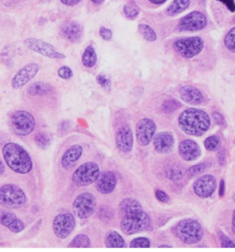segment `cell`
Returning a JSON list of instances; mask_svg holds the SVG:
<instances>
[{"label":"cell","instance_id":"cell-1","mask_svg":"<svg viewBox=\"0 0 235 252\" xmlns=\"http://www.w3.org/2000/svg\"><path fill=\"white\" fill-rule=\"evenodd\" d=\"M180 129L186 134L200 137L204 134L210 126V118L204 111L196 108L186 109L178 118Z\"/></svg>","mask_w":235,"mask_h":252},{"label":"cell","instance_id":"cell-13","mask_svg":"<svg viewBox=\"0 0 235 252\" xmlns=\"http://www.w3.org/2000/svg\"><path fill=\"white\" fill-rule=\"evenodd\" d=\"M206 17L201 12L193 11L182 17L179 23L181 31H197L206 27Z\"/></svg>","mask_w":235,"mask_h":252},{"label":"cell","instance_id":"cell-18","mask_svg":"<svg viewBox=\"0 0 235 252\" xmlns=\"http://www.w3.org/2000/svg\"><path fill=\"white\" fill-rule=\"evenodd\" d=\"M179 154L184 160H196L201 156V149L196 142L192 140H184L179 144Z\"/></svg>","mask_w":235,"mask_h":252},{"label":"cell","instance_id":"cell-53","mask_svg":"<svg viewBox=\"0 0 235 252\" xmlns=\"http://www.w3.org/2000/svg\"><path fill=\"white\" fill-rule=\"evenodd\" d=\"M232 53H235V48L234 50H233Z\"/></svg>","mask_w":235,"mask_h":252},{"label":"cell","instance_id":"cell-26","mask_svg":"<svg viewBox=\"0 0 235 252\" xmlns=\"http://www.w3.org/2000/svg\"><path fill=\"white\" fill-rule=\"evenodd\" d=\"M190 0H174L173 3L167 8V14L170 16L182 13L189 7Z\"/></svg>","mask_w":235,"mask_h":252},{"label":"cell","instance_id":"cell-38","mask_svg":"<svg viewBox=\"0 0 235 252\" xmlns=\"http://www.w3.org/2000/svg\"><path fill=\"white\" fill-rule=\"evenodd\" d=\"M124 12L127 17L130 18H134L136 17L139 13V9L137 6L134 3H128L124 7Z\"/></svg>","mask_w":235,"mask_h":252},{"label":"cell","instance_id":"cell-54","mask_svg":"<svg viewBox=\"0 0 235 252\" xmlns=\"http://www.w3.org/2000/svg\"><path fill=\"white\" fill-rule=\"evenodd\" d=\"M233 21H234V22H235V17L234 20H233Z\"/></svg>","mask_w":235,"mask_h":252},{"label":"cell","instance_id":"cell-44","mask_svg":"<svg viewBox=\"0 0 235 252\" xmlns=\"http://www.w3.org/2000/svg\"><path fill=\"white\" fill-rule=\"evenodd\" d=\"M217 160H218L219 164L221 166H224L226 163V152L224 149H221L219 151L217 154Z\"/></svg>","mask_w":235,"mask_h":252},{"label":"cell","instance_id":"cell-14","mask_svg":"<svg viewBox=\"0 0 235 252\" xmlns=\"http://www.w3.org/2000/svg\"><path fill=\"white\" fill-rule=\"evenodd\" d=\"M217 181L212 175H205L200 177L193 184V190L200 197L206 199L210 197L216 190Z\"/></svg>","mask_w":235,"mask_h":252},{"label":"cell","instance_id":"cell-40","mask_svg":"<svg viewBox=\"0 0 235 252\" xmlns=\"http://www.w3.org/2000/svg\"><path fill=\"white\" fill-rule=\"evenodd\" d=\"M212 118H213L214 121L219 126H223L226 125V120L223 116L222 114H221L219 112L212 113Z\"/></svg>","mask_w":235,"mask_h":252},{"label":"cell","instance_id":"cell-45","mask_svg":"<svg viewBox=\"0 0 235 252\" xmlns=\"http://www.w3.org/2000/svg\"><path fill=\"white\" fill-rule=\"evenodd\" d=\"M218 1L225 4L227 8L233 13L235 11V2L234 0H218Z\"/></svg>","mask_w":235,"mask_h":252},{"label":"cell","instance_id":"cell-2","mask_svg":"<svg viewBox=\"0 0 235 252\" xmlns=\"http://www.w3.org/2000/svg\"><path fill=\"white\" fill-rule=\"evenodd\" d=\"M3 156L7 165L14 172L26 174L31 171L33 161L29 153L20 144L9 142L3 148Z\"/></svg>","mask_w":235,"mask_h":252},{"label":"cell","instance_id":"cell-31","mask_svg":"<svg viewBox=\"0 0 235 252\" xmlns=\"http://www.w3.org/2000/svg\"><path fill=\"white\" fill-rule=\"evenodd\" d=\"M139 31L144 39L148 41H155L157 39L156 32L154 30L146 24H140L138 26Z\"/></svg>","mask_w":235,"mask_h":252},{"label":"cell","instance_id":"cell-12","mask_svg":"<svg viewBox=\"0 0 235 252\" xmlns=\"http://www.w3.org/2000/svg\"><path fill=\"white\" fill-rule=\"evenodd\" d=\"M24 44L29 50L39 53L43 56L58 59H64L66 57L65 55L57 51L52 45L45 42L42 40L35 38H27L24 41Z\"/></svg>","mask_w":235,"mask_h":252},{"label":"cell","instance_id":"cell-5","mask_svg":"<svg viewBox=\"0 0 235 252\" xmlns=\"http://www.w3.org/2000/svg\"><path fill=\"white\" fill-rule=\"evenodd\" d=\"M9 124L10 129L15 135L26 136L34 131L36 121L31 113L18 110L13 112L10 116Z\"/></svg>","mask_w":235,"mask_h":252},{"label":"cell","instance_id":"cell-9","mask_svg":"<svg viewBox=\"0 0 235 252\" xmlns=\"http://www.w3.org/2000/svg\"><path fill=\"white\" fill-rule=\"evenodd\" d=\"M174 49L180 56L191 59L199 55L204 47V41L200 36L184 38L177 40L173 45Z\"/></svg>","mask_w":235,"mask_h":252},{"label":"cell","instance_id":"cell-41","mask_svg":"<svg viewBox=\"0 0 235 252\" xmlns=\"http://www.w3.org/2000/svg\"><path fill=\"white\" fill-rule=\"evenodd\" d=\"M97 82H98L99 85H101L102 88L107 89V90H109L111 87V82L107 78H106L105 76L102 75H99L97 76Z\"/></svg>","mask_w":235,"mask_h":252},{"label":"cell","instance_id":"cell-10","mask_svg":"<svg viewBox=\"0 0 235 252\" xmlns=\"http://www.w3.org/2000/svg\"><path fill=\"white\" fill-rule=\"evenodd\" d=\"M76 220L71 213L59 214L55 217L52 223L54 233L59 239H65L74 230Z\"/></svg>","mask_w":235,"mask_h":252},{"label":"cell","instance_id":"cell-29","mask_svg":"<svg viewBox=\"0 0 235 252\" xmlns=\"http://www.w3.org/2000/svg\"><path fill=\"white\" fill-rule=\"evenodd\" d=\"M167 176L172 181H180L184 176V170L182 166L177 164L170 165L166 170Z\"/></svg>","mask_w":235,"mask_h":252},{"label":"cell","instance_id":"cell-32","mask_svg":"<svg viewBox=\"0 0 235 252\" xmlns=\"http://www.w3.org/2000/svg\"><path fill=\"white\" fill-rule=\"evenodd\" d=\"M35 143L38 147L41 149H46L50 144V138L49 135L44 132H40L36 135L34 138Z\"/></svg>","mask_w":235,"mask_h":252},{"label":"cell","instance_id":"cell-39","mask_svg":"<svg viewBox=\"0 0 235 252\" xmlns=\"http://www.w3.org/2000/svg\"><path fill=\"white\" fill-rule=\"evenodd\" d=\"M58 74L59 76L64 79H70L73 75L72 70L67 66H63V67H61L59 69Z\"/></svg>","mask_w":235,"mask_h":252},{"label":"cell","instance_id":"cell-6","mask_svg":"<svg viewBox=\"0 0 235 252\" xmlns=\"http://www.w3.org/2000/svg\"><path fill=\"white\" fill-rule=\"evenodd\" d=\"M26 201L25 193L20 187L6 184L0 188V205L8 209H16L24 206Z\"/></svg>","mask_w":235,"mask_h":252},{"label":"cell","instance_id":"cell-21","mask_svg":"<svg viewBox=\"0 0 235 252\" xmlns=\"http://www.w3.org/2000/svg\"><path fill=\"white\" fill-rule=\"evenodd\" d=\"M181 98L190 105H198L203 103L204 97L200 90L191 85H184L180 90Z\"/></svg>","mask_w":235,"mask_h":252},{"label":"cell","instance_id":"cell-47","mask_svg":"<svg viewBox=\"0 0 235 252\" xmlns=\"http://www.w3.org/2000/svg\"><path fill=\"white\" fill-rule=\"evenodd\" d=\"M64 4L67 5V6H73L76 3L79 2L81 0H60Z\"/></svg>","mask_w":235,"mask_h":252},{"label":"cell","instance_id":"cell-7","mask_svg":"<svg viewBox=\"0 0 235 252\" xmlns=\"http://www.w3.org/2000/svg\"><path fill=\"white\" fill-rule=\"evenodd\" d=\"M100 175L98 164L86 162L81 165L72 174V180L76 187H87L95 183Z\"/></svg>","mask_w":235,"mask_h":252},{"label":"cell","instance_id":"cell-37","mask_svg":"<svg viewBox=\"0 0 235 252\" xmlns=\"http://www.w3.org/2000/svg\"><path fill=\"white\" fill-rule=\"evenodd\" d=\"M219 240L223 248H235V243L222 232H219Z\"/></svg>","mask_w":235,"mask_h":252},{"label":"cell","instance_id":"cell-16","mask_svg":"<svg viewBox=\"0 0 235 252\" xmlns=\"http://www.w3.org/2000/svg\"><path fill=\"white\" fill-rule=\"evenodd\" d=\"M155 151L160 154H169L173 150L175 139L170 132H160L154 138Z\"/></svg>","mask_w":235,"mask_h":252},{"label":"cell","instance_id":"cell-51","mask_svg":"<svg viewBox=\"0 0 235 252\" xmlns=\"http://www.w3.org/2000/svg\"><path fill=\"white\" fill-rule=\"evenodd\" d=\"M94 3H97V4H101L104 2V0H92Z\"/></svg>","mask_w":235,"mask_h":252},{"label":"cell","instance_id":"cell-52","mask_svg":"<svg viewBox=\"0 0 235 252\" xmlns=\"http://www.w3.org/2000/svg\"><path fill=\"white\" fill-rule=\"evenodd\" d=\"M159 248H171V247L170 246H159Z\"/></svg>","mask_w":235,"mask_h":252},{"label":"cell","instance_id":"cell-46","mask_svg":"<svg viewBox=\"0 0 235 252\" xmlns=\"http://www.w3.org/2000/svg\"><path fill=\"white\" fill-rule=\"evenodd\" d=\"M225 181L224 180H221L219 189V195L221 196V197H222V196H224V194H225Z\"/></svg>","mask_w":235,"mask_h":252},{"label":"cell","instance_id":"cell-4","mask_svg":"<svg viewBox=\"0 0 235 252\" xmlns=\"http://www.w3.org/2000/svg\"><path fill=\"white\" fill-rule=\"evenodd\" d=\"M175 234L182 242L188 245L196 244L201 241L203 231L201 224L193 219L181 220L175 227Z\"/></svg>","mask_w":235,"mask_h":252},{"label":"cell","instance_id":"cell-15","mask_svg":"<svg viewBox=\"0 0 235 252\" xmlns=\"http://www.w3.org/2000/svg\"><path fill=\"white\" fill-rule=\"evenodd\" d=\"M39 71V66L31 63L22 67L14 76L11 81L12 88L15 90L23 88L36 75Z\"/></svg>","mask_w":235,"mask_h":252},{"label":"cell","instance_id":"cell-42","mask_svg":"<svg viewBox=\"0 0 235 252\" xmlns=\"http://www.w3.org/2000/svg\"><path fill=\"white\" fill-rule=\"evenodd\" d=\"M100 35L105 41H109L112 38L113 33L111 30L101 27L100 29Z\"/></svg>","mask_w":235,"mask_h":252},{"label":"cell","instance_id":"cell-27","mask_svg":"<svg viewBox=\"0 0 235 252\" xmlns=\"http://www.w3.org/2000/svg\"><path fill=\"white\" fill-rule=\"evenodd\" d=\"M97 62V55L95 48L92 46H89L85 49L83 57H82V63L87 67H92L95 65Z\"/></svg>","mask_w":235,"mask_h":252},{"label":"cell","instance_id":"cell-19","mask_svg":"<svg viewBox=\"0 0 235 252\" xmlns=\"http://www.w3.org/2000/svg\"><path fill=\"white\" fill-rule=\"evenodd\" d=\"M0 223L13 233H20L25 228L23 221L8 210H0Z\"/></svg>","mask_w":235,"mask_h":252},{"label":"cell","instance_id":"cell-50","mask_svg":"<svg viewBox=\"0 0 235 252\" xmlns=\"http://www.w3.org/2000/svg\"><path fill=\"white\" fill-rule=\"evenodd\" d=\"M4 165H3L2 161L0 159V175H1L4 172Z\"/></svg>","mask_w":235,"mask_h":252},{"label":"cell","instance_id":"cell-36","mask_svg":"<svg viewBox=\"0 0 235 252\" xmlns=\"http://www.w3.org/2000/svg\"><path fill=\"white\" fill-rule=\"evenodd\" d=\"M224 45L231 52L235 48V27L231 29L224 39Z\"/></svg>","mask_w":235,"mask_h":252},{"label":"cell","instance_id":"cell-22","mask_svg":"<svg viewBox=\"0 0 235 252\" xmlns=\"http://www.w3.org/2000/svg\"><path fill=\"white\" fill-rule=\"evenodd\" d=\"M82 154H83V147L81 145L74 144L70 146L63 155L62 161H61L62 167L65 169H68L74 163L80 159Z\"/></svg>","mask_w":235,"mask_h":252},{"label":"cell","instance_id":"cell-34","mask_svg":"<svg viewBox=\"0 0 235 252\" xmlns=\"http://www.w3.org/2000/svg\"><path fill=\"white\" fill-rule=\"evenodd\" d=\"M220 139L216 135L208 137L204 141L205 148L207 150L210 151H215L219 149V147H220Z\"/></svg>","mask_w":235,"mask_h":252},{"label":"cell","instance_id":"cell-43","mask_svg":"<svg viewBox=\"0 0 235 252\" xmlns=\"http://www.w3.org/2000/svg\"><path fill=\"white\" fill-rule=\"evenodd\" d=\"M156 196L158 200L163 203H167L170 200L169 196L161 190H157L156 191Z\"/></svg>","mask_w":235,"mask_h":252},{"label":"cell","instance_id":"cell-11","mask_svg":"<svg viewBox=\"0 0 235 252\" xmlns=\"http://www.w3.org/2000/svg\"><path fill=\"white\" fill-rule=\"evenodd\" d=\"M156 131V125L150 118H143L137 123L135 135L139 145L146 147L151 143Z\"/></svg>","mask_w":235,"mask_h":252},{"label":"cell","instance_id":"cell-30","mask_svg":"<svg viewBox=\"0 0 235 252\" xmlns=\"http://www.w3.org/2000/svg\"><path fill=\"white\" fill-rule=\"evenodd\" d=\"M208 165V163L206 162L200 163V164L194 165V166H191L186 170V175L189 179L198 176L207 169Z\"/></svg>","mask_w":235,"mask_h":252},{"label":"cell","instance_id":"cell-3","mask_svg":"<svg viewBox=\"0 0 235 252\" xmlns=\"http://www.w3.org/2000/svg\"><path fill=\"white\" fill-rule=\"evenodd\" d=\"M120 213L122 217L121 229L126 235H133L142 232L150 225V217L144 211L142 206Z\"/></svg>","mask_w":235,"mask_h":252},{"label":"cell","instance_id":"cell-20","mask_svg":"<svg viewBox=\"0 0 235 252\" xmlns=\"http://www.w3.org/2000/svg\"><path fill=\"white\" fill-rule=\"evenodd\" d=\"M117 184V177L113 172L104 171L97 180V189L100 193L110 194Z\"/></svg>","mask_w":235,"mask_h":252},{"label":"cell","instance_id":"cell-28","mask_svg":"<svg viewBox=\"0 0 235 252\" xmlns=\"http://www.w3.org/2000/svg\"><path fill=\"white\" fill-rule=\"evenodd\" d=\"M70 248H88L91 247V241L85 234H78L72 240L68 246Z\"/></svg>","mask_w":235,"mask_h":252},{"label":"cell","instance_id":"cell-25","mask_svg":"<svg viewBox=\"0 0 235 252\" xmlns=\"http://www.w3.org/2000/svg\"><path fill=\"white\" fill-rule=\"evenodd\" d=\"M52 87L43 82H36L29 87L28 94L32 96H43L52 92Z\"/></svg>","mask_w":235,"mask_h":252},{"label":"cell","instance_id":"cell-35","mask_svg":"<svg viewBox=\"0 0 235 252\" xmlns=\"http://www.w3.org/2000/svg\"><path fill=\"white\" fill-rule=\"evenodd\" d=\"M150 247L151 241L145 237L135 238L130 245V248H149Z\"/></svg>","mask_w":235,"mask_h":252},{"label":"cell","instance_id":"cell-49","mask_svg":"<svg viewBox=\"0 0 235 252\" xmlns=\"http://www.w3.org/2000/svg\"><path fill=\"white\" fill-rule=\"evenodd\" d=\"M149 1L155 4H161V3H165L167 0H149Z\"/></svg>","mask_w":235,"mask_h":252},{"label":"cell","instance_id":"cell-17","mask_svg":"<svg viewBox=\"0 0 235 252\" xmlns=\"http://www.w3.org/2000/svg\"><path fill=\"white\" fill-rule=\"evenodd\" d=\"M116 147L122 152L129 153L134 145V136L128 125H125L118 130L116 135Z\"/></svg>","mask_w":235,"mask_h":252},{"label":"cell","instance_id":"cell-24","mask_svg":"<svg viewBox=\"0 0 235 252\" xmlns=\"http://www.w3.org/2000/svg\"><path fill=\"white\" fill-rule=\"evenodd\" d=\"M104 244L107 248H123L126 247L123 236L116 231H109L104 239Z\"/></svg>","mask_w":235,"mask_h":252},{"label":"cell","instance_id":"cell-48","mask_svg":"<svg viewBox=\"0 0 235 252\" xmlns=\"http://www.w3.org/2000/svg\"><path fill=\"white\" fill-rule=\"evenodd\" d=\"M232 230L233 234H234L235 236V209L234 210V211H233V214Z\"/></svg>","mask_w":235,"mask_h":252},{"label":"cell","instance_id":"cell-23","mask_svg":"<svg viewBox=\"0 0 235 252\" xmlns=\"http://www.w3.org/2000/svg\"><path fill=\"white\" fill-rule=\"evenodd\" d=\"M62 34L66 39L72 42L78 41L82 35V30L79 24L74 22H68L63 24Z\"/></svg>","mask_w":235,"mask_h":252},{"label":"cell","instance_id":"cell-8","mask_svg":"<svg viewBox=\"0 0 235 252\" xmlns=\"http://www.w3.org/2000/svg\"><path fill=\"white\" fill-rule=\"evenodd\" d=\"M97 199L90 192H83L76 196L72 204L74 215L80 220H85L95 213Z\"/></svg>","mask_w":235,"mask_h":252},{"label":"cell","instance_id":"cell-33","mask_svg":"<svg viewBox=\"0 0 235 252\" xmlns=\"http://www.w3.org/2000/svg\"><path fill=\"white\" fill-rule=\"evenodd\" d=\"M182 104L180 102L177 101L175 99H171V100H166L164 102L163 107V112L166 114H171L176 111L177 109L180 108Z\"/></svg>","mask_w":235,"mask_h":252}]
</instances>
